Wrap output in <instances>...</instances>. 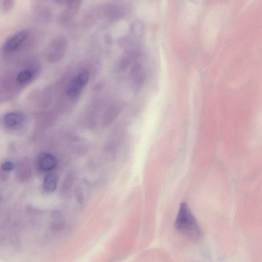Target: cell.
<instances>
[{
  "instance_id": "cell-1",
  "label": "cell",
  "mask_w": 262,
  "mask_h": 262,
  "mask_svg": "<svg viewBox=\"0 0 262 262\" xmlns=\"http://www.w3.org/2000/svg\"><path fill=\"white\" fill-rule=\"evenodd\" d=\"M174 227L179 232L192 240L197 241L201 237L199 225L186 203L180 206Z\"/></svg>"
},
{
  "instance_id": "cell-2",
  "label": "cell",
  "mask_w": 262,
  "mask_h": 262,
  "mask_svg": "<svg viewBox=\"0 0 262 262\" xmlns=\"http://www.w3.org/2000/svg\"><path fill=\"white\" fill-rule=\"evenodd\" d=\"M90 77V72L83 69L79 71L68 83L66 88V95L70 98L78 97L88 83Z\"/></svg>"
},
{
  "instance_id": "cell-3",
  "label": "cell",
  "mask_w": 262,
  "mask_h": 262,
  "mask_svg": "<svg viewBox=\"0 0 262 262\" xmlns=\"http://www.w3.org/2000/svg\"><path fill=\"white\" fill-rule=\"evenodd\" d=\"M129 8L121 2H113L108 4L102 11L104 17L108 21H120L125 17Z\"/></svg>"
},
{
  "instance_id": "cell-4",
  "label": "cell",
  "mask_w": 262,
  "mask_h": 262,
  "mask_svg": "<svg viewBox=\"0 0 262 262\" xmlns=\"http://www.w3.org/2000/svg\"><path fill=\"white\" fill-rule=\"evenodd\" d=\"M68 46V41L64 37H59L55 38L50 47L49 54L50 58L55 61L62 59L66 53Z\"/></svg>"
},
{
  "instance_id": "cell-5",
  "label": "cell",
  "mask_w": 262,
  "mask_h": 262,
  "mask_svg": "<svg viewBox=\"0 0 262 262\" xmlns=\"http://www.w3.org/2000/svg\"><path fill=\"white\" fill-rule=\"evenodd\" d=\"M57 164L56 158L48 153H40L36 159L38 168L42 171H50L56 167Z\"/></svg>"
},
{
  "instance_id": "cell-6",
  "label": "cell",
  "mask_w": 262,
  "mask_h": 262,
  "mask_svg": "<svg viewBox=\"0 0 262 262\" xmlns=\"http://www.w3.org/2000/svg\"><path fill=\"white\" fill-rule=\"evenodd\" d=\"M145 35V26L141 21H136L130 27L128 34L123 38L126 42L141 41Z\"/></svg>"
},
{
  "instance_id": "cell-7",
  "label": "cell",
  "mask_w": 262,
  "mask_h": 262,
  "mask_svg": "<svg viewBox=\"0 0 262 262\" xmlns=\"http://www.w3.org/2000/svg\"><path fill=\"white\" fill-rule=\"evenodd\" d=\"M28 34L27 30H23L13 36L5 43V50L11 52L17 49L27 38Z\"/></svg>"
},
{
  "instance_id": "cell-8",
  "label": "cell",
  "mask_w": 262,
  "mask_h": 262,
  "mask_svg": "<svg viewBox=\"0 0 262 262\" xmlns=\"http://www.w3.org/2000/svg\"><path fill=\"white\" fill-rule=\"evenodd\" d=\"M83 0H65L66 9L62 16L64 23L70 21L78 12Z\"/></svg>"
},
{
  "instance_id": "cell-9",
  "label": "cell",
  "mask_w": 262,
  "mask_h": 262,
  "mask_svg": "<svg viewBox=\"0 0 262 262\" xmlns=\"http://www.w3.org/2000/svg\"><path fill=\"white\" fill-rule=\"evenodd\" d=\"M24 119V115L22 113L12 112L5 115L4 122L6 126L13 128L21 124Z\"/></svg>"
},
{
  "instance_id": "cell-10",
  "label": "cell",
  "mask_w": 262,
  "mask_h": 262,
  "mask_svg": "<svg viewBox=\"0 0 262 262\" xmlns=\"http://www.w3.org/2000/svg\"><path fill=\"white\" fill-rule=\"evenodd\" d=\"M59 182V177L56 173L50 172L45 178L43 190L47 193H51L56 189Z\"/></svg>"
},
{
  "instance_id": "cell-11",
  "label": "cell",
  "mask_w": 262,
  "mask_h": 262,
  "mask_svg": "<svg viewBox=\"0 0 262 262\" xmlns=\"http://www.w3.org/2000/svg\"><path fill=\"white\" fill-rule=\"evenodd\" d=\"M53 220L51 223L52 229L55 230L62 229L65 226V222L63 216L59 212L56 211L53 213Z\"/></svg>"
},
{
  "instance_id": "cell-12",
  "label": "cell",
  "mask_w": 262,
  "mask_h": 262,
  "mask_svg": "<svg viewBox=\"0 0 262 262\" xmlns=\"http://www.w3.org/2000/svg\"><path fill=\"white\" fill-rule=\"evenodd\" d=\"M32 73L28 71L25 70L20 72L17 76V80L21 83H23L29 81L32 77Z\"/></svg>"
},
{
  "instance_id": "cell-13",
  "label": "cell",
  "mask_w": 262,
  "mask_h": 262,
  "mask_svg": "<svg viewBox=\"0 0 262 262\" xmlns=\"http://www.w3.org/2000/svg\"><path fill=\"white\" fill-rule=\"evenodd\" d=\"M15 167L14 163L10 161H6L1 166L2 169L4 171H9L12 170Z\"/></svg>"
},
{
  "instance_id": "cell-14",
  "label": "cell",
  "mask_w": 262,
  "mask_h": 262,
  "mask_svg": "<svg viewBox=\"0 0 262 262\" xmlns=\"http://www.w3.org/2000/svg\"><path fill=\"white\" fill-rule=\"evenodd\" d=\"M75 196L77 201L79 203H81L83 201L82 192L80 188H77L75 190Z\"/></svg>"
}]
</instances>
